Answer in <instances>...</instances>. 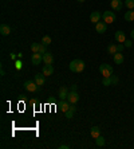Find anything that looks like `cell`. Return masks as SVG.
<instances>
[{
    "instance_id": "cell-11",
    "label": "cell",
    "mask_w": 134,
    "mask_h": 149,
    "mask_svg": "<svg viewBox=\"0 0 134 149\" xmlns=\"http://www.w3.org/2000/svg\"><path fill=\"white\" fill-rule=\"evenodd\" d=\"M115 40L118 43H125L126 42V35L124 31H117L115 32Z\"/></svg>"
},
{
    "instance_id": "cell-34",
    "label": "cell",
    "mask_w": 134,
    "mask_h": 149,
    "mask_svg": "<svg viewBox=\"0 0 134 149\" xmlns=\"http://www.w3.org/2000/svg\"><path fill=\"white\" fill-rule=\"evenodd\" d=\"M71 91H77V85H73V86H71Z\"/></svg>"
},
{
    "instance_id": "cell-17",
    "label": "cell",
    "mask_w": 134,
    "mask_h": 149,
    "mask_svg": "<svg viewBox=\"0 0 134 149\" xmlns=\"http://www.w3.org/2000/svg\"><path fill=\"white\" fill-rule=\"evenodd\" d=\"M0 32H1V35L7 36V35L11 34V27L8 24H1L0 26Z\"/></svg>"
},
{
    "instance_id": "cell-9",
    "label": "cell",
    "mask_w": 134,
    "mask_h": 149,
    "mask_svg": "<svg viewBox=\"0 0 134 149\" xmlns=\"http://www.w3.org/2000/svg\"><path fill=\"white\" fill-rule=\"evenodd\" d=\"M113 61H114V63H115V65H122V63H124V61H125L124 54H121V52H115V54L113 55Z\"/></svg>"
},
{
    "instance_id": "cell-21",
    "label": "cell",
    "mask_w": 134,
    "mask_h": 149,
    "mask_svg": "<svg viewBox=\"0 0 134 149\" xmlns=\"http://www.w3.org/2000/svg\"><path fill=\"white\" fill-rule=\"evenodd\" d=\"M107 52L111 54V55H114L115 52H118V47H117V45H109L107 46Z\"/></svg>"
},
{
    "instance_id": "cell-31",
    "label": "cell",
    "mask_w": 134,
    "mask_h": 149,
    "mask_svg": "<svg viewBox=\"0 0 134 149\" xmlns=\"http://www.w3.org/2000/svg\"><path fill=\"white\" fill-rule=\"evenodd\" d=\"M117 47H118V52H121V51H122V50H124L125 45H117Z\"/></svg>"
},
{
    "instance_id": "cell-36",
    "label": "cell",
    "mask_w": 134,
    "mask_h": 149,
    "mask_svg": "<svg viewBox=\"0 0 134 149\" xmlns=\"http://www.w3.org/2000/svg\"><path fill=\"white\" fill-rule=\"evenodd\" d=\"M78 1H81V3H82V1H85V0H78Z\"/></svg>"
},
{
    "instance_id": "cell-10",
    "label": "cell",
    "mask_w": 134,
    "mask_h": 149,
    "mask_svg": "<svg viewBox=\"0 0 134 149\" xmlns=\"http://www.w3.org/2000/svg\"><path fill=\"white\" fill-rule=\"evenodd\" d=\"M43 62L46 63V65H52V62H54L52 54H51V52H48V51H47L46 54H43Z\"/></svg>"
},
{
    "instance_id": "cell-16",
    "label": "cell",
    "mask_w": 134,
    "mask_h": 149,
    "mask_svg": "<svg viewBox=\"0 0 134 149\" xmlns=\"http://www.w3.org/2000/svg\"><path fill=\"white\" fill-rule=\"evenodd\" d=\"M90 134H91L93 139L95 140L97 137H99V136H101V128H99V126H93L91 130H90Z\"/></svg>"
},
{
    "instance_id": "cell-8",
    "label": "cell",
    "mask_w": 134,
    "mask_h": 149,
    "mask_svg": "<svg viewBox=\"0 0 134 149\" xmlns=\"http://www.w3.org/2000/svg\"><path fill=\"white\" fill-rule=\"evenodd\" d=\"M110 6H111V8L115 11H121L122 10V7H124V3L121 1V0H111L110 1Z\"/></svg>"
},
{
    "instance_id": "cell-37",
    "label": "cell",
    "mask_w": 134,
    "mask_h": 149,
    "mask_svg": "<svg viewBox=\"0 0 134 149\" xmlns=\"http://www.w3.org/2000/svg\"><path fill=\"white\" fill-rule=\"evenodd\" d=\"M110 1H111V0H110Z\"/></svg>"
},
{
    "instance_id": "cell-1",
    "label": "cell",
    "mask_w": 134,
    "mask_h": 149,
    "mask_svg": "<svg viewBox=\"0 0 134 149\" xmlns=\"http://www.w3.org/2000/svg\"><path fill=\"white\" fill-rule=\"evenodd\" d=\"M70 70L71 71H74V73H82L83 70H85L86 65L83 61H81V59H74L73 62L70 63Z\"/></svg>"
},
{
    "instance_id": "cell-18",
    "label": "cell",
    "mask_w": 134,
    "mask_h": 149,
    "mask_svg": "<svg viewBox=\"0 0 134 149\" xmlns=\"http://www.w3.org/2000/svg\"><path fill=\"white\" fill-rule=\"evenodd\" d=\"M68 93H70V91L67 90L66 87H60V89H59V98H60V100H67Z\"/></svg>"
},
{
    "instance_id": "cell-30",
    "label": "cell",
    "mask_w": 134,
    "mask_h": 149,
    "mask_svg": "<svg viewBox=\"0 0 134 149\" xmlns=\"http://www.w3.org/2000/svg\"><path fill=\"white\" fill-rule=\"evenodd\" d=\"M59 149H70V145H66V144H62V145H59Z\"/></svg>"
},
{
    "instance_id": "cell-5",
    "label": "cell",
    "mask_w": 134,
    "mask_h": 149,
    "mask_svg": "<svg viewBox=\"0 0 134 149\" xmlns=\"http://www.w3.org/2000/svg\"><path fill=\"white\" fill-rule=\"evenodd\" d=\"M67 101H68L71 105H75L78 101H79V94H78L77 91H70L68 95H67Z\"/></svg>"
},
{
    "instance_id": "cell-15",
    "label": "cell",
    "mask_w": 134,
    "mask_h": 149,
    "mask_svg": "<svg viewBox=\"0 0 134 149\" xmlns=\"http://www.w3.org/2000/svg\"><path fill=\"white\" fill-rule=\"evenodd\" d=\"M70 106H71V104L67 100H62V102L59 104V108H60V110L63 111V113H66V111L70 109Z\"/></svg>"
},
{
    "instance_id": "cell-24",
    "label": "cell",
    "mask_w": 134,
    "mask_h": 149,
    "mask_svg": "<svg viewBox=\"0 0 134 149\" xmlns=\"http://www.w3.org/2000/svg\"><path fill=\"white\" fill-rule=\"evenodd\" d=\"M102 83H103V86H111V85H113V83H111V78H110V77H103Z\"/></svg>"
},
{
    "instance_id": "cell-22",
    "label": "cell",
    "mask_w": 134,
    "mask_h": 149,
    "mask_svg": "<svg viewBox=\"0 0 134 149\" xmlns=\"http://www.w3.org/2000/svg\"><path fill=\"white\" fill-rule=\"evenodd\" d=\"M95 144H97V146H105V144H106L105 137H102V136L97 137V139H95Z\"/></svg>"
},
{
    "instance_id": "cell-7",
    "label": "cell",
    "mask_w": 134,
    "mask_h": 149,
    "mask_svg": "<svg viewBox=\"0 0 134 149\" xmlns=\"http://www.w3.org/2000/svg\"><path fill=\"white\" fill-rule=\"evenodd\" d=\"M95 30L98 34H103V32H106V30H107V23H105V22H98L95 24Z\"/></svg>"
},
{
    "instance_id": "cell-20",
    "label": "cell",
    "mask_w": 134,
    "mask_h": 149,
    "mask_svg": "<svg viewBox=\"0 0 134 149\" xmlns=\"http://www.w3.org/2000/svg\"><path fill=\"white\" fill-rule=\"evenodd\" d=\"M125 20L126 22H134V11L130 10V11H126V14H125Z\"/></svg>"
},
{
    "instance_id": "cell-19",
    "label": "cell",
    "mask_w": 134,
    "mask_h": 149,
    "mask_svg": "<svg viewBox=\"0 0 134 149\" xmlns=\"http://www.w3.org/2000/svg\"><path fill=\"white\" fill-rule=\"evenodd\" d=\"M77 111V108H75V105H71L70 109L64 113V116H66V118H73V116H74V113Z\"/></svg>"
},
{
    "instance_id": "cell-29",
    "label": "cell",
    "mask_w": 134,
    "mask_h": 149,
    "mask_svg": "<svg viewBox=\"0 0 134 149\" xmlns=\"http://www.w3.org/2000/svg\"><path fill=\"white\" fill-rule=\"evenodd\" d=\"M124 45H125V47H131V46H133V42H131V40H126Z\"/></svg>"
},
{
    "instance_id": "cell-25",
    "label": "cell",
    "mask_w": 134,
    "mask_h": 149,
    "mask_svg": "<svg viewBox=\"0 0 134 149\" xmlns=\"http://www.w3.org/2000/svg\"><path fill=\"white\" fill-rule=\"evenodd\" d=\"M125 6H126L129 10H134V0H126V1H125Z\"/></svg>"
},
{
    "instance_id": "cell-23",
    "label": "cell",
    "mask_w": 134,
    "mask_h": 149,
    "mask_svg": "<svg viewBox=\"0 0 134 149\" xmlns=\"http://www.w3.org/2000/svg\"><path fill=\"white\" fill-rule=\"evenodd\" d=\"M42 43L44 46H48V45H51V36H48V35H44L42 38Z\"/></svg>"
},
{
    "instance_id": "cell-27",
    "label": "cell",
    "mask_w": 134,
    "mask_h": 149,
    "mask_svg": "<svg viewBox=\"0 0 134 149\" xmlns=\"http://www.w3.org/2000/svg\"><path fill=\"white\" fill-rule=\"evenodd\" d=\"M47 52V49H46V46L43 45V43H40V47H39V54H46Z\"/></svg>"
},
{
    "instance_id": "cell-6",
    "label": "cell",
    "mask_w": 134,
    "mask_h": 149,
    "mask_svg": "<svg viewBox=\"0 0 134 149\" xmlns=\"http://www.w3.org/2000/svg\"><path fill=\"white\" fill-rule=\"evenodd\" d=\"M43 61V55L42 54H39V52H34L31 56V62L32 65H35V66H38V65H40V62Z\"/></svg>"
},
{
    "instance_id": "cell-35",
    "label": "cell",
    "mask_w": 134,
    "mask_h": 149,
    "mask_svg": "<svg viewBox=\"0 0 134 149\" xmlns=\"http://www.w3.org/2000/svg\"><path fill=\"white\" fill-rule=\"evenodd\" d=\"M130 36H131V39H134V30L130 32Z\"/></svg>"
},
{
    "instance_id": "cell-14",
    "label": "cell",
    "mask_w": 134,
    "mask_h": 149,
    "mask_svg": "<svg viewBox=\"0 0 134 149\" xmlns=\"http://www.w3.org/2000/svg\"><path fill=\"white\" fill-rule=\"evenodd\" d=\"M43 74H44V77H50L54 74V67L52 65H44V67H43Z\"/></svg>"
},
{
    "instance_id": "cell-13",
    "label": "cell",
    "mask_w": 134,
    "mask_h": 149,
    "mask_svg": "<svg viewBox=\"0 0 134 149\" xmlns=\"http://www.w3.org/2000/svg\"><path fill=\"white\" fill-rule=\"evenodd\" d=\"M34 81H35L36 83H38V86H43L44 85V82H46V78H44V74H36L35 78H34Z\"/></svg>"
},
{
    "instance_id": "cell-28",
    "label": "cell",
    "mask_w": 134,
    "mask_h": 149,
    "mask_svg": "<svg viewBox=\"0 0 134 149\" xmlns=\"http://www.w3.org/2000/svg\"><path fill=\"white\" fill-rule=\"evenodd\" d=\"M110 78H111V83H113V85H117V83L119 82V78H118L117 75H111Z\"/></svg>"
},
{
    "instance_id": "cell-3",
    "label": "cell",
    "mask_w": 134,
    "mask_h": 149,
    "mask_svg": "<svg viewBox=\"0 0 134 149\" xmlns=\"http://www.w3.org/2000/svg\"><path fill=\"white\" fill-rule=\"evenodd\" d=\"M99 73L102 74L103 77H111V75H113V67L110 66V65L103 63V65H101V66H99Z\"/></svg>"
},
{
    "instance_id": "cell-26",
    "label": "cell",
    "mask_w": 134,
    "mask_h": 149,
    "mask_svg": "<svg viewBox=\"0 0 134 149\" xmlns=\"http://www.w3.org/2000/svg\"><path fill=\"white\" fill-rule=\"evenodd\" d=\"M39 47H40V43H32L31 45V51L32 52H39Z\"/></svg>"
},
{
    "instance_id": "cell-32",
    "label": "cell",
    "mask_w": 134,
    "mask_h": 149,
    "mask_svg": "<svg viewBox=\"0 0 134 149\" xmlns=\"http://www.w3.org/2000/svg\"><path fill=\"white\" fill-rule=\"evenodd\" d=\"M28 104L31 105V106H34V105H36V104H38V101H36V100H31V101H30V102H28Z\"/></svg>"
},
{
    "instance_id": "cell-12",
    "label": "cell",
    "mask_w": 134,
    "mask_h": 149,
    "mask_svg": "<svg viewBox=\"0 0 134 149\" xmlns=\"http://www.w3.org/2000/svg\"><path fill=\"white\" fill-rule=\"evenodd\" d=\"M101 17H102V15H101V12H98V11H94V12H91V15H90V20L93 22V23H98L99 20H101Z\"/></svg>"
},
{
    "instance_id": "cell-4",
    "label": "cell",
    "mask_w": 134,
    "mask_h": 149,
    "mask_svg": "<svg viewBox=\"0 0 134 149\" xmlns=\"http://www.w3.org/2000/svg\"><path fill=\"white\" fill-rule=\"evenodd\" d=\"M102 17H103V22L107 23V24H111V23L115 22V14H114L113 11H105Z\"/></svg>"
},
{
    "instance_id": "cell-33",
    "label": "cell",
    "mask_w": 134,
    "mask_h": 149,
    "mask_svg": "<svg viewBox=\"0 0 134 149\" xmlns=\"http://www.w3.org/2000/svg\"><path fill=\"white\" fill-rule=\"evenodd\" d=\"M15 65H16V69H20V67H21V63H20V61H16V63H15Z\"/></svg>"
},
{
    "instance_id": "cell-2",
    "label": "cell",
    "mask_w": 134,
    "mask_h": 149,
    "mask_svg": "<svg viewBox=\"0 0 134 149\" xmlns=\"http://www.w3.org/2000/svg\"><path fill=\"white\" fill-rule=\"evenodd\" d=\"M23 86H24V89L27 91H30V93H35V91L39 90L38 83H36L35 81H31V79H30V81H26Z\"/></svg>"
}]
</instances>
